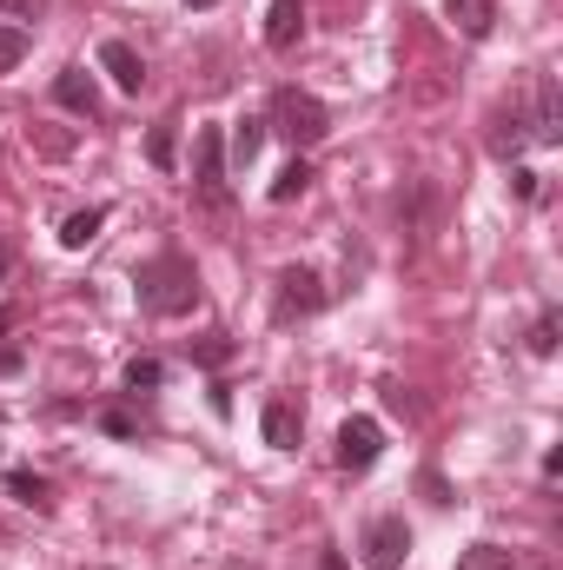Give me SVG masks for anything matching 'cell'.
<instances>
[{"label":"cell","instance_id":"1","mask_svg":"<svg viewBox=\"0 0 563 570\" xmlns=\"http://www.w3.org/2000/svg\"><path fill=\"white\" fill-rule=\"evenodd\" d=\"M134 298L152 318H186L199 305V266L186 253H159V259H146L134 273Z\"/></svg>","mask_w":563,"mask_h":570},{"label":"cell","instance_id":"2","mask_svg":"<svg viewBox=\"0 0 563 570\" xmlns=\"http://www.w3.org/2000/svg\"><path fill=\"white\" fill-rule=\"evenodd\" d=\"M266 134H285L292 153H305V146H318L325 134H332V114H325V100H312V94H298V87H279V94H273Z\"/></svg>","mask_w":563,"mask_h":570},{"label":"cell","instance_id":"3","mask_svg":"<svg viewBox=\"0 0 563 570\" xmlns=\"http://www.w3.org/2000/svg\"><path fill=\"white\" fill-rule=\"evenodd\" d=\"M192 186H199L206 206H233V193H226V134L219 127H199V140H192Z\"/></svg>","mask_w":563,"mask_h":570},{"label":"cell","instance_id":"4","mask_svg":"<svg viewBox=\"0 0 563 570\" xmlns=\"http://www.w3.org/2000/svg\"><path fill=\"white\" fill-rule=\"evenodd\" d=\"M358 544H365V570H405V558H412V524L398 511H385V518L365 524Z\"/></svg>","mask_w":563,"mask_h":570},{"label":"cell","instance_id":"5","mask_svg":"<svg viewBox=\"0 0 563 570\" xmlns=\"http://www.w3.org/2000/svg\"><path fill=\"white\" fill-rule=\"evenodd\" d=\"M325 305V279L312 273V266H285L279 273V298H273V318L292 325V318H312Z\"/></svg>","mask_w":563,"mask_h":570},{"label":"cell","instance_id":"6","mask_svg":"<svg viewBox=\"0 0 563 570\" xmlns=\"http://www.w3.org/2000/svg\"><path fill=\"white\" fill-rule=\"evenodd\" d=\"M378 458H385L378 419H345V425H338V464H345V471H372Z\"/></svg>","mask_w":563,"mask_h":570},{"label":"cell","instance_id":"7","mask_svg":"<svg viewBox=\"0 0 563 570\" xmlns=\"http://www.w3.org/2000/svg\"><path fill=\"white\" fill-rule=\"evenodd\" d=\"M53 100H60L67 114H80V120H100V107H107V100H100V80H93L87 67H67V73L53 80Z\"/></svg>","mask_w":563,"mask_h":570},{"label":"cell","instance_id":"8","mask_svg":"<svg viewBox=\"0 0 563 570\" xmlns=\"http://www.w3.org/2000/svg\"><path fill=\"white\" fill-rule=\"evenodd\" d=\"M531 140L537 146L563 140V100H557V80L551 73H537V94H531Z\"/></svg>","mask_w":563,"mask_h":570},{"label":"cell","instance_id":"9","mask_svg":"<svg viewBox=\"0 0 563 570\" xmlns=\"http://www.w3.org/2000/svg\"><path fill=\"white\" fill-rule=\"evenodd\" d=\"M524 146H531V114L511 100V107H497V114H491V153L517 166V153H524Z\"/></svg>","mask_w":563,"mask_h":570},{"label":"cell","instance_id":"10","mask_svg":"<svg viewBox=\"0 0 563 570\" xmlns=\"http://www.w3.org/2000/svg\"><path fill=\"white\" fill-rule=\"evenodd\" d=\"M305 40V0H273L266 7V47L273 53H292Z\"/></svg>","mask_w":563,"mask_h":570},{"label":"cell","instance_id":"11","mask_svg":"<svg viewBox=\"0 0 563 570\" xmlns=\"http://www.w3.org/2000/svg\"><path fill=\"white\" fill-rule=\"evenodd\" d=\"M259 431H266V444H273V451H298V431H305V412H298L292 399H273V405L259 412Z\"/></svg>","mask_w":563,"mask_h":570},{"label":"cell","instance_id":"12","mask_svg":"<svg viewBox=\"0 0 563 570\" xmlns=\"http://www.w3.org/2000/svg\"><path fill=\"white\" fill-rule=\"evenodd\" d=\"M100 73H113L120 94H140L146 87V60L127 47V40H107V47H100Z\"/></svg>","mask_w":563,"mask_h":570},{"label":"cell","instance_id":"13","mask_svg":"<svg viewBox=\"0 0 563 570\" xmlns=\"http://www.w3.org/2000/svg\"><path fill=\"white\" fill-rule=\"evenodd\" d=\"M444 13H451V27L464 40H484L497 27V0H444Z\"/></svg>","mask_w":563,"mask_h":570},{"label":"cell","instance_id":"14","mask_svg":"<svg viewBox=\"0 0 563 570\" xmlns=\"http://www.w3.org/2000/svg\"><path fill=\"white\" fill-rule=\"evenodd\" d=\"M7 498H13V504H27V511H53V484H47L40 471H27V464H13V471H7Z\"/></svg>","mask_w":563,"mask_h":570},{"label":"cell","instance_id":"15","mask_svg":"<svg viewBox=\"0 0 563 570\" xmlns=\"http://www.w3.org/2000/svg\"><path fill=\"white\" fill-rule=\"evenodd\" d=\"M259 146H266V120L259 114H246V120H233V140H226V159L246 173L253 159H259Z\"/></svg>","mask_w":563,"mask_h":570},{"label":"cell","instance_id":"16","mask_svg":"<svg viewBox=\"0 0 563 570\" xmlns=\"http://www.w3.org/2000/svg\"><path fill=\"white\" fill-rule=\"evenodd\" d=\"M100 226H107V213H100V206L67 213V219H60V246H67V253H87V246L100 239Z\"/></svg>","mask_w":563,"mask_h":570},{"label":"cell","instance_id":"17","mask_svg":"<svg viewBox=\"0 0 563 570\" xmlns=\"http://www.w3.org/2000/svg\"><path fill=\"white\" fill-rule=\"evenodd\" d=\"M305 186H312V166H305V153H292V159L279 166V179L266 186V199H273V206H285V199H298Z\"/></svg>","mask_w":563,"mask_h":570},{"label":"cell","instance_id":"18","mask_svg":"<svg viewBox=\"0 0 563 570\" xmlns=\"http://www.w3.org/2000/svg\"><path fill=\"white\" fill-rule=\"evenodd\" d=\"M179 120H159L152 134H146V159L159 166V173H172V159H179V134H172Z\"/></svg>","mask_w":563,"mask_h":570},{"label":"cell","instance_id":"19","mask_svg":"<svg viewBox=\"0 0 563 570\" xmlns=\"http://www.w3.org/2000/svg\"><path fill=\"white\" fill-rule=\"evenodd\" d=\"M457 570H517V558L497 551V544H471V551L457 558Z\"/></svg>","mask_w":563,"mask_h":570},{"label":"cell","instance_id":"20","mask_svg":"<svg viewBox=\"0 0 563 570\" xmlns=\"http://www.w3.org/2000/svg\"><path fill=\"white\" fill-rule=\"evenodd\" d=\"M159 385H166V365H159V358H134V365H127V392H134V399H140V392H159Z\"/></svg>","mask_w":563,"mask_h":570},{"label":"cell","instance_id":"21","mask_svg":"<svg viewBox=\"0 0 563 570\" xmlns=\"http://www.w3.org/2000/svg\"><path fill=\"white\" fill-rule=\"evenodd\" d=\"M226 358H233V338H226V332H206V338L192 345V365H206V372H219Z\"/></svg>","mask_w":563,"mask_h":570},{"label":"cell","instance_id":"22","mask_svg":"<svg viewBox=\"0 0 563 570\" xmlns=\"http://www.w3.org/2000/svg\"><path fill=\"white\" fill-rule=\"evenodd\" d=\"M27 47H33L27 27H0V73H13V67L27 60Z\"/></svg>","mask_w":563,"mask_h":570},{"label":"cell","instance_id":"23","mask_svg":"<svg viewBox=\"0 0 563 570\" xmlns=\"http://www.w3.org/2000/svg\"><path fill=\"white\" fill-rule=\"evenodd\" d=\"M531 352H537V358H551V352H557V312H544V318L531 325Z\"/></svg>","mask_w":563,"mask_h":570},{"label":"cell","instance_id":"24","mask_svg":"<svg viewBox=\"0 0 563 570\" xmlns=\"http://www.w3.org/2000/svg\"><path fill=\"white\" fill-rule=\"evenodd\" d=\"M100 431H113V438H140V419L113 405V412H100Z\"/></svg>","mask_w":563,"mask_h":570},{"label":"cell","instance_id":"25","mask_svg":"<svg viewBox=\"0 0 563 570\" xmlns=\"http://www.w3.org/2000/svg\"><path fill=\"white\" fill-rule=\"evenodd\" d=\"M511 193H517V199H537V173H531V166H524V159H517V166H511Z\"/></svg>","mask_w":563,"mask_h":570},{"label":"cell","instance_id":"26","mask_svg":"<svg viewBox=\"0 0 563 570\" xmlns=\"http://www.w3.org/2000/svg\"><path fill=\"white\" fill-rule=\"evenodd\" d=\"M0 7H7L13 20H40V13H47V0H0Z\"/></svg>","mask_w":563,"mask_h":570},{"label":"cell","instance_id":"27","mask_svg":"<svg viewBox=\"0 0 563 570\" xmlns=\"http://www.w3.org/2000/svg\"><path fill=\"white\" fill-rule=\"evenodd\" d=\"M424 498H431V504H451V491H444V478H437V471H424Z\"/></svg>","mask_w":563,"mask_h":570},{"label":"cell","instance_id":"28","mask_svg":"<svg viewBox=\"0 0 563 570\" xmlns=\"http://www.w3.org/2000/svg\"><path fill=\"white\" fill-rule=\"evenodd\" d=\"M0 372H20V352L13 345H0Z\"/></svg>","mask_w":563,"mask_h":570},{"label":"cell","instance_id":"29","mask_svg":"<svg viewBox=\"0 0 563 570\" xmlns=\"http://www.w3.org/2000/svg\"><path fill=\"white\" fill-rule=\"evenodd\" d=\"M318 570H352V564H345L338 551H325V558H318Z\"/></svg>","mask_w":563,"mask_h":570},{"label":"cell","instance_id":"30","mask_svg":"<svg viewBox=\"0 0 563 570\" xmlns=\"http://www.w3.org/2000/svg\"><path fill=\"white\" fill-rule=\"evenodd\" d=\"M7 332H13V312H7V305H0V338H7Z\"/></svg>","mask_w":563,"mask_h":570},{"label":"cell","instance_id":"31","mask_svg":"<svg viewBox=\"0 0 563 570\" xmlns=\"http://www.w3.org/2000/svg\"><path fill=\"white\" fill-rule=\"evenodd\" d=\"M0 279H7V246H0Z\"/></svg>","mask_w":563,"mask_h":570},{"label":"cell","instance_id":"32","mask_svg":"<svg viewBox=\"0 0 563 570\" xmlns=\"http://www.w3.org/2000/svg\"><path fill=\"white\" fill-rule=\"evenodd\" d=\"M186 7H219V0H186Z\"/></svg>","mask_w":563,"mask_h":570}]
</instances>
